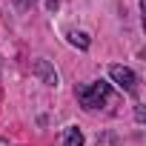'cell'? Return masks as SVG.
Returning <instances> with one entry per match:
<instances>
[{
    "label": "cell",
    "mask_w": 146,
    "mask_h": 146,
    "mask_svg": "<svg viewBox=\"0 0 146 146\" xmlns=\"http://www.w3.org/2000/svg\"><path fill=\"white\" fill-rule=\"evenodd\" d=\"M109 98H112V89H109V83H103V80L78 86V100H80V106L89 109V112H92V109H100Z\"/></svg>",
    "instance_id": "1"
},
{
    "label": "cell",
    "mask_w": 146,
    "mask_h": 146,
    "mask_svg": "<svg viewBox=\"0 0 146 146\" xmlns=\"http://www.w3.org/2000/svg\"><path fill=\"white\" fill-rule=\"evenodd\" d=\"M109 75H112V80L123 89V92H129V95H135L137 92V78H135V72L132 69H126V66H109Z\"/></svg>",
    "instance_id": "2"
},
{
    "label": "cell",
    "mask_w": 146,
    "mask_h": 146,
    "mask_svg": "<svg viewBox=\"0 0 146 146\" xmlns=\"http://www.w3.org/2000/svg\"><path fill=\"white\" fill-rule=\"evenodd\" d=\"M63 146H83V132L75 129V126H69L63 132Z\"/></svg>",
    "instance_id": "3"
},
{
    "label": "cell",
    "mask_w": 146,
    "mask_h": 146,
    "mask_svg": "<svg viewBox=\"0 0 146 146\" xmlns=\"http://www.w3.org/2000/svg\"><path fill=\"white\" fill-rule=\"evenodd\" d=\"M69 40L75 43V46H80V49H89V37H86L83 32H72V35H69Z\"/></svg>",
    "instance_id": "4"
},
{
    "label": "cell",
    "mask_w": 146,
    "mask_h": 146,
    "mask_svg": "<svg viewBox=\"0 0 146 146\" xmlns=\"http://www.w3.org/2000/svg\"><path fill=\"white\" fill-rule=\"evenodd\" d=\"M15 3H17V6H20V9H29V6H32V3H35V0H15Z\"/></svg>",
    "instance_id": "5"
},
{
    "label": "cell",
    "mask_w": 146,
    "mask_h": 146,
    "mask_svg": "<svg viewBox=\"0 0 146 146\" xmlns=\"http://www.w3.org/2000/svg\"><path fill=\"white\" fill-rule=\"evenodd\" d=\"M98 146H115V140H112V137H103V140H100Z\"/></svg>",
    "instance_id": "6"
}]
</instances>
